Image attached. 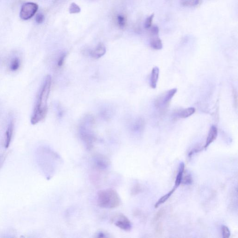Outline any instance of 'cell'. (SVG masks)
<instances>
[{
	"label": "cell",
	"instance_id": "obj_1",
	"mask_svg": "<svg viewBox=\"0 0 238 238\" xmlns=\"http://www.w3.org/2000/svg\"><path fill=\"white\" fill-rule=\"evenodd\" d=\"M52 79L50 75L45 77L36 96L33 111L31 117L32 125L40 122L46 117L48 113V101L50 94Z\"/></svg>",
	"mask_w": 238,
	"mask_h": 238
},
{
	"label": "cell",
	"instance_id": "obj_2",
	"mask_svg": "<svg viewBox=\"0 0 238 238\" xmlns=\"http://www.w3.org/2000/svg\"><path fill=\"white\" fill-rule=\"evenodd\" d=\"M121 200L118 193L112 189H106L99 191L97 193V203L104 208L112 209L119 207Z\"/></svg>",
	"mask_w": 238,
	"mask_h": 238
},
{
	"label": "cell",
	"instance_id": "obj_3",
	"mask_svg": "<svg viewBox=\"0 0 238 238\" xmlns=\"http://www.w3.org/2000/svg\"><path fill=\"white\" fill-rule=\"evenodd\" d=\"M94 119L91 116L87 115L81 122L79 127V133L81 138L86 145L87 148L90 149L93 146L96 137L93 131Z\"/></svg>",
	"mask_w": 238,
	"mask_h": 238
},
{
	"label": "cell",
	"instance_id": "obj_4",
	"mask_svg": "<svg viewBox=\"0 0 238 238\" xmlns=\"http://www.w3.org/2000/svg\"><path fill=\"white\" fill-rule=\"evenodd\" d=\"M38 5L32 2L24 3L21 8L20 16L22 20H27L31 18L37 12Z\"/></svg>",
	"mask_w": 238,
	"mask_h": 238
},
{
	"label": "cell",
	"instance_id": "obj_5",
	"mask_svg": "<svg viewBox=\"0 0 238 238\" xmlns=\"http://www.w3.org/2000/svg\"><path fill=\"white\" fill-rule=\"evenodd\" d=\"M114 224L119 229L125 231H129L132 228V225L128 218L123 214H118L112 220Z\"/></svg>",
	"mask_w": 238,
	"mask_h": 238
},
{
	"label": "cell",
	"instance_id": "obj_6",
	"mask_svg": "<svg viewBox=\"0 0 238 238\" xmlns=\"http://www.w3.org/2000/svg\"><path fill=\"white\" fill-rule=\"evenodd\" d=\"M177 91L176 88L171 89L158 98L155 102V106L158 108H164L170 103Z\"/></svg>",
	"mask_w": 238,
	"mask_h": 238
},
{
	"label": "cell",
	"instance_id": "obj_7",
	"mask_svg": "<svg viewBox=\"0 0 238 238\" xmlns=\"http://www.w3.org/2000/svg\"><path fill=\"white\" fill-rule=\"evenodd\" d=\"M94 162L97 168L101 170L106 169L110 165V161L108 158L101 154H98L95 156Z\"/></svg>",
	"mask_w": 238,
	"mask_h": 238
},
{
	"label": "cell",
	"instance_id": "obj_8",
	"mask_svg": "<svg viewBox=\"0 0 238 238\" xmlns=\"http://www.w3.org/2000/svg\"><path fill=\"white\" fill-rule=\"evenodd\" d=\"M218 135V129L216 126H212L210 128L209 133L206 140V144L203 146L204 149H206L212 142L216 139Z\"/></svg>",
	"mask_w": 238,
	"mask_h": 238
},
{
	"label": "cell",
	"instance_id": "obj_9",
	"mask_svg": "<svg viewBox=\"0 0 238 238\" xmlns=\"http://www.w3.org/2000/svg\"><path fill=\"white\" fill-rule=\"evenodd\" d=\"M106 49L103 43H99L96 47L91 50L90 55L91 57L95 59H99L102 57L105 54Z\"/></svg>",
	"mask_w": 238,
	"mask_h": 238
},
{
	"label": "cell",
	"instance_id": "obj_10",
	"mask_svg": "<svg viewBox=\"0 0 238 238\" xmlns=\"http://www.w3.org/2000/svg\"><path fill=\"white\" fill-rule=\"evenodd\" d=\"M14 129V121L11 120L9 123L5 135V147L8 148L11 143Z\"/></svg>",
	"mask_w": 238,
	"mask_h": 238
},
{
	"label": "cell",
	"instance_id": "obj_11",
	"mask_svg": "<svg viewBox=\"0 0 238 238\" xmlns=\"http://www.w3.org/2000/svg\"><path fill=\"white\" fill-rule=\"evenodd\" d=\"M160 70L159 67H155L152 69L150 77V86L152 88L157 87V82L159 77Z\"/></svg>",
	"mask_w": 238,
	"mask_h": 238
},
{
	"label": "cell",
	"instance_id": "obj_12",
	"mask_svg": "<svg viewBox=\"0 0 238 238\" xmlns=\"http://www.w3.org/2000/svg\"><path fill=\"white\" fill-rule=\"evenodd\" d=\"M151 47L155 50H160L162 49V41L158 35L152 36L150 41Z\"/></svg>",
	"mask_w": 238,
	"mask_h": 238
},
{
	"label": "cell",
	"instance_id": "obj_13",
	"mask_svg": "<svg viewBox=\"0 0 238 238\" xmlns=\"http://www.w3.org/2000/svg\"><path fill=\"white\" fill-rule=\"evenodd\" d=\"M185 171V164L183 162H181L179 166V169L176 178L175 182V187L177 188L182 183V179L183 174Z\"/></svg>",
	"mask_w": 238,
	"mask_h": 238
},
{
	"label": "cell",
	"instance_id": "obj_14",
	"mask_svg": "<svg viewBox=\"0 0 238 238\" xmlns=\"http://www.w3.org/2000/svg\"><path fill=\"white\" fill-rule=\"evenodd\" d=\"M195 108L190 107L186 108L178 113L179 117L181 118H186L192 115L195 112Z\"/></svg>",
	"mask_w": 238,
	"mask_h": 238
},
{
	"label": "cell",
	"instance_id": "obj_15",
	"mask_svg": "<svg viewBox=\"0 0 238 238\" xmlns=\"http://www.w3.org/2000/svg\"><path fill=\"white\" fill-rule=\"evenodd\" d=\"M176 188H176L175 186L170 191H169V192L167 194H165L164 196L161 197V198L158 200V201L155 203V205H154V207H155V208H156L159 207L161 204L165 203V202L170 198V196L172 195V194L174 193V192L176 189Z\"/></svg>",
	"mask_w": 238,
	"mask_h": 238
},
{
	"label": "cell",
	"instance_id": "obj_16",
	"mask_svg": "<svg viewBox=\"0 0 238 238\" xmlns=\"http://www.w3.org/2000/svg\"><path fill=\"white\" fill-rule=\"evenodd\" d=\"M193 182V178L191 174L187 171L184 172L182 179V183L186 185H191Z\"/></svg>",
	"mask_w": 238,
	"mask_h": 238
},
{
	"label": "cell",
	"instance_id": "obj_17",
	"mask_svg": "<svg viewBox=\"0 0 238 238\" xmlns=\"http://www.w3.org/2000/svg\"><path fill=\"white\" fill-rule=\"evenodd\" d=\"M200 0H181V3L186 7H195L199 4Z\"/></svg>",
	"mask_w": 238,
	"mask_h": 238
},
{
	"label": "cell",
	"instance_id": "obj_18",
	"mask_svg": "<svg viewBox=\"0 0 238 238\" xmlns=\"http://www.w3.org/2000/svg\"><path fill=\"white\" fill-rule=\"evenodd\" d=\"M20 65V60L18 58L16 57L13 59L11 62V64L10 65V69L12 71H16L19 68Z\"/></svg>",
	"mask_w": 238,
	"mask_h": 238
},
{
	"label": "cell",
	"instance_id": "obj_19",
	"mask_svg": "<svg viewBox=\"0 0 238 238\" xmlns=\"http://www.w3.org/2000/svg\"><path fill=\"white\" fill-rule=\"evenodd\" d=\"M143 125V121L142 119H138L133 125V128L135 131H139L142 129Z\"/></svg>",
	"mask_w": 238,
	"mask_h": 238
},
{
	"label": "cell",
	"instance_id": "obj_20",
	"mask_svg": "<svg viewBox=\"0 0 238 238\" xmlns=\"http://www.w3.org/2000/svg\"><path fill=\"white\" fill-rule=\"evenodd\" d=\"M69 12L70 14H77L81 12V9L75 3H72L69 7Z\"/></svg>",
	"mask_w": 238,
	"mask_h": 238
},
{
	"label": "cell",
	"instance_id": "obj_21",
	"mask_svg": "<svg viewBox=\"0 0 238 238\" xmlns=\"http://www.w3.org/2000/svg\"><path fill=\"white\" fill-rule=\"evenodd\" d=\"M221 230H222V235L224 238H229L231 233L229 227L226 225H222Z\"/></svg>",
	"mask_w": 238,
	"mask_h": 238
},
{
	"label": "cell",
	"instance_id": "obj_22",
	"mask_svg": "<svg viewBox=\"0 0 238 238\" xmlns=\"http://www.w3.org/2000/svg\"><path fill=\"white\" fill-rule=\"evenodd\" d=\"M153 17H154V14H153L146 19L144 23V27L146 28H149L151 27Z\"/></svg>",
	"mask_w": 238,
	"mask_h": 238
},
{
	"label": "cell",
	"instance_id": "obj_23",
	"mask_svg": "<svg viewBox=\"0 0 238 238\" xmlns=\"http://www.w3.org/2000/svg\"><path fill=\"white\" fill-rule=\"evenodd\" d=\"M117 22L119 26L121 27H123L126 23V19L124 16L122 15H119L117 16Z\"/></svg>",
	"mask_w": 238,
	"mask_h": 238
},
{
	"label": "cell",
	"instance_id": "obj_24",
	"mask_svg": "<svg viewBox=\"0 0 238 238\" xmlns=\"http://www.w3.org/2000/svg\"><path fill=\"white\" fill-rule=\"evenodd\" d=\"M142 191V188L141 185L139 184H137L133 187L132 190V193L133 195H136L141 193Z\"/></svg>",
	"mask_w": 238,
	"mask_h": 238
},
{
	"label": "cell",
	"instance_id": "obj_25",
	"mask_svg": "<svg viewBox=\"0 0 238 238\" xmlns=\"http://www.w3.org/2000/svg\"><path fill=\"white\" fill-rule=\"evenodd\" d=\"M66 57V54L65 53H63L61 56H60L57 62L58 66L61 67L63 65Z\"/></svg>",
	"mask_w": 238,
	"mask_h": 238
},
{
	"label": "cell",
	"instance_id": "obj_26",
	"mask_svg": "<svg viewBox=\"0 0 238 238\" xmlns=\"http://www.w3.org/2000/svg\"><path fill=\"white\" fill-rule=\"evenodd\" d=\"M163 225L161 222L158 223L155 228V232L157 235H160L163 233Z\"/></svg>",
	"mask_w": 238,
	"mask_h": 238
},
{
	"label": "cell",
	"instance_id": "obj_27",
	"mask_svg": "<svg viewBox=\"0 0 238 238\" xmlns=\"http://www.w3.org/2000/svg\"><path fill=\"white\" fill-rule=\"evenodd\" d=\"M164 212H165V210L163 209H161L158 211L157 214L155 215V216H154V219H153L154 222H157L160 219L161 217L164 215Z\"/></svg>",
	"mask_w": 238,
	"mask_h": 238
},
{
	"label": "cell",
	"instance_id": "obj_28",
	"mask_svg": "<svg viewBox=\"0 0 238 238\" xmlns=\"http://www.w3.org/2000/svg\"><path fill=\"white\" fill-rule=\"evenodd\" d=\"M44 19H45V17H44V15L41 13H39L36 15V17H35V21L37 23L40 24L43 23Z\"/></svg>",
	"mask_w": 238,
	"mask_h": 238
},
{
	"label": "cell",
	"instance_id": "obj_29",
	"mask_svg": "<svg viewBox=\"0 0 238 238\" xmlns=\"http://www.w3.org/2000/svg\"><path fill=\"white\" fill-rule=\"evenodd\" d=\"M96 235V237L97 238H108V237H110L109 233H107V232L103 231L98 232Z\"/></svg>",
	"mask_w": 238,
	"mask_h": 238
},
{
	"label": "cell",
	"instance_id": "obj_30",
	"mask_svg": "<svg viewBox=\"0 0 238 238\" xmlns=\"http://www.w3.org/2000/svg\"><path fill=\"white\" fill-rule=\"evenodd\" d=\"M204 148L203 147H197L195 148H193V150H192L189 153H188V157H191L193 155L194 153H197L201 151L202 150H203Z\"/></svg>",
	"mask_w": 238,
	"mask_h": 238
},
{
	"label": "cell",
	"instance_id": "obj_31",
	"mask_svg": "<svg viewBox=\"0 0 238 238\" xmlns=\"http://www.w3.org/2000/svg\"><path fill=\"white\" fill-rule=\"evenodd\" d=\"M159 28L156 26H154L151 29V34L152 36H156L159 35Z\"/></svg>",
	"mask_w": 238,
	"mask_h": 238
},
{
	"label": "cell",
	"instance_id": "obj_32",
	"mask_svg": "<svg viewBox=\"0 0 238 238\" xmlns=\"http://www.w3.org/2000/svg\"><path fill=\"white\" fill-rule=\"evenodd\" d=\"M233 102H234V106L237 107L238 106V96H237V93L235 89H233Z\"/></svg>",
	"mask_w": 238,
	"mask_h": 238
}]
</instances>
